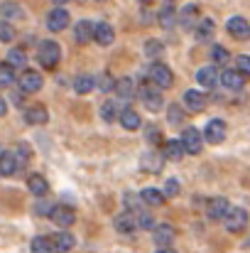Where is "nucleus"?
Instances as JSON below:
<instances>
[{
  "instance_id": "nucleus-1",
  "label": "nucleus",
  "mask_w": 250,
  "mask_h": 253,
  "mask_svg": "<svg viewBox=\"0 0 250 253\" xmlns=\"http://www.w3.org/2000/svg\"><path fill=\"white\" fill-rule=\"evenodd\" d=\"M62 59V47L54 42V40H44L39 42V49H37V62L44 67V69H54Z\"/></svg>"
},
{
  "instance_id": "nucleus-2",
  "label": "nucleus",
  "mask_w": 250,
  "mask_h": 253,
  "mask_svg": "<svg viewBox=\"0 0 250 253\" xmlns=\"http://www.w3.org/2000/svg\"><path fill=\"white\" fill-rule=\"evenodd\" d=\"M223 224L231 234H241L248 226V211L243 207H228V211L223 216Z\"/></svg>"
},
{
  "instance_id": "nucleus-3",
  "label": "nucleus",
  "mask_w": 250,
  "mask_h": 253,
  "mask_svg": "<svg viewBox=\"0 0 250 253\" xmlns=\"http://www.w3.org/2000/svg\"><path fill=\"white\" fill-rule=\"evenodd\" d=\"M181 148H184V153H189V155H199L201 153V148H204V138H201V133H199V128H184V133H181Z\"/></svg>"
},
{
  "instance_id": "nucleus-4",
  "label": "nucleus",
  "mask_w": 250,
  "mask_h": 253,
  "mask_svg": "<svg viewBox=\"0 0 250 253\" xmlns=\"http://www.w3.org/2000/svg\"><path fill=\"white\" fill-rule=\"evenodd\" d=\"M147 74H150V79L155 82V86L162 91V88H169V86L174 84V77H172V69L167 67V64H160V62H155L150 69H147Z\"/></svg>"
},
{
  "instance_id": "nucleus-5",
  "label": "nucleus",
  "mask_w": 250,
  "mask_h": 253,
  "mask_svg": "<svg viewBox=\"0 0 250 253\" xmlns=\"http://www.w3.org/2000/svg\"><path fill=\"white\" fill-rule=\"evenodd\" d=\"M201 138H206V143H211V145L223 143V140H226V123H223L221 118H211V121L206 123Z\"/></svg>"
},
{
  "instance_id": "nucleus-6",
  "label": "nucleus",
  "mask_w": 250,
  "mask_h": 253,
  "mask_svg": "<svg viewBox=\"0 0 250 253\" xmlns=\"http://www.w3.org/2000/svg\"><path fill=\"white\" fill-rule=\"evenodd\" d=\"M140 96H143V103H145L147 111H152V113L162 111V106H165V96H162L160 88H155V86H145V88H140Z\"/></svg>"
},
{
  "instance_id": "nucleus-7",
  "label": "nucleus",
  "mask_w": 250,
  "mask_h": 253,
  "mask_svg": "<svg viewBox=\"0 0 250 253\" xmlns=\"http://www.w3.org/2000/svg\"><path fill=\"white\" fill-rule=\"evenodd\" d=\"M49 219H52L57 226L67 229V226H71V224L76 221V214H74V209H71V207H67V204H54V207H52Z\"/></svg>"
},
{
  "instance_id": "nucleus-8",
  "label": "nucleus",
  "mask_w": 250,
  "mask_h": 253,
  "mask_svg": "<svg viewBox=\"0 0 250 253\" xmlns=\"http://www.w3.org/2000/svg\"><path fill=\"white\" fill-rule=\"evenodd\" d=\"M226 30H228V35L233 40H241V42L250 40V22L246 17H231L228 25H226Z\"/></svg>"
},
{
  "instance_id": "nucleus-9",
  "label": "nucleus",
  "mask_w": 250,
  "mask_h": 253,
  "mask_svg": "<svg viewBox=\"0 0 250 253\" xmlns=\"http://www.w3.org/2000/svg\"><path fill=\"white\" fill-rule=\"evenodd\" d=\"M49 244H52V251L67 253L76 246V239H74L69 231H57L54 236H49Z\"/></svg>"
},
{
  "instance_id": "nucleus-10",
  "label": "nucleus",
  "mask_w": 250,
  "mask_h": 253,
  "mask_svg": "<svg viewBox=\"0 0 250 253\" xmlns=\"http://www.w3.org/2000/svg\"><path fill=\"white\" fill-rule=\"evenodd\" d=\"M67 25H69V12H67L64 7H54V10H49V15H47V30L59 32V30H64Z\"/></svg>"
},
{
  "instance_id": "nucleus-11",
  "label": "nucleus",
  "mask_w": 250,
  "mask_h": 253,
  "mask_svg": "<svg viewBox=\"0 0 250 253\" xmlns=\"http://www.w3.org/2000/svg\"><path fill=\"white\" fill-rule=\"evenodd\" d=\"M42 77L37 74V72H32V69H25L22 74H20V88L25 91V93H35V91H39L42 88Z\"/></svg>"
},
{
  "instance_id": "nucleus-12",
  "label": "nucleus",
  "mask_w": 250,
  "mask_h": 253,
  "mask_svg": "<svg viewBox=\"0 0 250 253\" xmlns=\"http://www.w3.org/2000/svg\"><path fill=\"white\" fill-rule=\"evenodd\" d=\"M20 169H22V163L17 160L15 153H2V155H0V174H2V177H12V174H17Z\"/></svg>"
},
{
  "instance_id": "nucleus-13",
  "label": "nucleus",
  "mask_w": 250,
  "mask_h": 253,
  "mask_svg": "<svg viewBox=\"0 0 250 253\" xmlns=\"http://www.w3.org/2000/svg\"><path fill=\"white\" fill-rule=\"evenodd\" d=\"M25 121H27L30 126H44V123L49 121V113H47L44 106L35 103V106H27V108H25Z\"/></svg>"
},
{
  "instance_id": "nucleus-14",
  "label": "nucleus",
  "mask_w": 250,
  "mask_h": 253,
  "mask_svg": "<svg viewBox=\"0 0 250 253\" xmlns=\"http://www.w3.org/2000/svg\"><path fill=\"white\" fill-rule=\"evenodd\" d=\"M113 226H115V231H120V234H135L138 219H135L133 211H125V214H118V216L113 219Z\"/></svg>"
},
{
  "instance_id": "nucleus-15",
  "label": "nucleus",
  "mask_w": 250,
  "mask_h": 253,
  "mask_svg": "<svg viewBox=\"0 0 250 253\" xmlns=\"http://www.w3.org/2000/svg\"><path fill=\"white\" fill-rule=\"evenodd\" d=\"M228 199H223V197H214L211 202H209V207H206V214H209V219H214V221H223V216H226V211H228Z\"/></svg>"
},
{
  "instance_id": "nucleus-16",
  "label": "nucleus",
  "mask_w": 250,
  "mask_h": 253,
  "mask_svg": "<svg viewBox=\"0 0 250 253\" xmlns=\"http://www.w3.org/2000/svg\"><path fill=\"white\" fill-rule=\"evenodd\" d=\"M218 82L223 84V88H228V91H241L243 84H246V79H243L236 69H226V72L218 77Z\"/></svg>"
},
{
  "instance_id": "nucleus-17",
  "label": "nucleus",
  "mask_w": 250,
  "mask_h": 253,
  "mask_svg": "<svg viewBox=\"0 0 250 253\" xmlns=\"http://www.w3.org/2000/svg\"><path fill=\"white\" fill-rule=\"evenodd\" d=\"M93 40L98 44H110L115 40V30L108 25V22H96L93 25Z\"/></svg>"
},
{
  "instance_id": "nucleus-18",
  "label": "nucleus",
  "mask_w": 250,
  "mask_h": 253,
  "mask_svg": "<svg viewBox=\"0 0 250 253\" xmlns=\"http://www.w3.org/2000/svg\"><path fill=\"white\" fill-rule=\"evenodd\" d=\"M184 106L189 108V111H204L206 108V96L201 93V91H196V88H189L186 93H184Z\"/></svg>"
},
{
  "instance_id": "nucleus-19",
  "label": "nucleus",
  "mask_w": 250,
  "mask_h": 253,
  "mask_svg": "<svg viewBox=\"0 0 250 253\" xmlns=\"http://www.w3.org/2000/svg\"><path fill=\"white\" fill-rule=\"evenodd\" d=\"M152 236H155V244L160 249H169V244L174 241V229L169 224H160V226L152 229Z\"/></svg>"
},
{
  "instance_id": "nucleus-20",
  "label": "nucleus",
  "mask_w": 250,
  "mask_h": 253,
  "mask_svg": "<svg viewBox=\"0 0 250 253\" xmlns=\"http://www.w3.org/2000/svg\"><path fill=\"white\" fill-rule=\"evenodd\" d=\"M196 17H199V7L196 5H186V7H181V12H179V25L181 27H186V30H194L196 27Z\"/></svg>"
},
{
  "instance_id": "nucleus-21",
  "label": "nucleus",
  "mask_w": 250,
  "mask_h": 253,
  "mask_svg": "<svg viewBox=\"0 0 250 253\" xmlns=\"http://www.w3.org/2000/svg\"><path fill=\"white\" fill-rule=\"evenodd\" d=\"M74 40H76L79 44L91 42V40H93V22H88V20L76 22V27H74Z\"/></svg>"
},
{
  "instance_id": "nucleus-22",
  "label": "nucleus",
  "mask_w": 250,
  "mask_h": 253,
  "mask_svg": "<svg viewBox=\"0 0 250 253\" xmlns=\"http://www.w3.org/2000/svg\"><path fill=\"white\" fill-rule=\"evenodd\" d=\"M162 155L160 153H155V150H147L145 155H143V160H140V165L143 169H147V172H160L162 169Z\"/></svg>"
},
{
  "instance_id": "nucleus-23",
  "label": "nucleus",
  "mask_w": 250,
  "mask_h": 253,
  "mask_svg": "<svg viewBox=\"0 0 250 253\" xmlns=\"http://www.w3.org/2000/svg\"><path fill=\"white\" fill-rule=\"evenodd\" d=\"M196 82H199L201 86H206V88H214L216 82H218L216 67H201V69L196 72Z\"/></svg>"
},
{
  "instance_id": "nucleus-24",
  "label": "nucleus",
  "mask_w": 250,
  "mask_h": 253,
  "mask_svg": "<svg viewBox=\"0 0 250 253\" xmlns=\"http://www.w3.org/2000/svg\"><path fill=\"white\" fill-rule=\"evenodd\" d=\"M118 118H120V126L128 128V130L140 128V116L135 113V108H123V111L118 113Z\"/></svg>"
},
{
  "instance_id": "nucleus-25",
  "label": "nucleus",
  "mask_w": 250,
  "mask_h": 253,
  "mask_svg": "<svg viewBox=\"0 0 250 253\" xmlns=\"http://www.w3.org/2000/svg\"><path fill=\"white\" fill-rule=\"evenodd\" d=\"M27 189H30L35 197H44V194L49 192V184H47V179H44L42 174H32V177L27 179Z\"/></svg>"
},
{
  "instance_id": "nucleus-26",
  "label": "nucleus",
  "mask_w": 250,
  "mask_h": 253,
  "mask_svg": "<svg viewBox=\"0 0 250 253\" xmlns=\"http://www.w3.org/2000/svg\"><path fill=\"white\" fill-rule=\"evenodd\" d=\"M214 30H216L214 20H209V17H206V20H201V22L194 27V35H196V40H201V42H204V40H211V37H214Z\"/></svg>"
},
{
  "instance_id": "nucleus-27",
  "label": "nucleus",
  "mask_w": 250,
  "mask_h": 253,
  "mask_svg": "<svg viewBox=\"0 0 250 253\" xmlns=\"http://www.w3.org/2000/svg\"><path fill=\"white\" fill-rule=\"evenodd\" d=\"M115 93H118L120 98H133V96H135V82L128 79V77L118 79V82H115Z\"/></svg>"
},
{
  "instance_id": "nucleus-28",
  "label": "nucleus",
  "mask_w": 250,
  "mask_h": 253,
  "mask_svg": "<svg viewBox=\"0 0 250 253\" xmlns=\"http://www.w3.org/2000/svg\"><path fill=\"white\" fill-rule=\"evenodd\" d=\"M140 199H143L145 204H150V207H162V204H165V194H162L160 189H152V187H147V189L140 194Z\"/></svg>"
},
{
  "instance_id": "nucleus-29",
  "label": "nucleus",
  "mask_w": 250,
  "mask_h": 253,
  "mask_svg": "<svg viewBox=\"0 0 250 253\" xmlns=\"http://www.w3.org/2000/svg\"><path fill=\"white\" fill-rule=\"evenodd\" d=\"M184 155V148L179 140H165V150H162V158L167 160H179Z\"/></svg>"
},
{
  "instance_id": "nucleus-30",
  "label": "nucleus",
  "mask_w": 250,
  "mask_h": 253,
  "mask_svg": "<svg viewBox=\"0 0 250 253\" xmlns=\"http://www.w3.org/2000/svg\"><path fill=\"white\" fill-rule=\"evenodd\" d=\"M157 20H160V25H162V27H167V30H169V27H174V22H177V15H174V7H172L169 2H167L162 10H160Z\"/></svg>"
},
{
  "instance_id": "nucleus-31",
  "label": "nucleus",
  "mask_w": 250,
  "mask_h": 253,
  "mask_svg": "<svg viewBox=\"0 0 250 253\" xmlns=\"http://www.w3.org/2000/svg\"><path fill=\"white\" fill-rule=\"evenodd\" d=\"M0 15H2L5 20H10V17H22V7H20L17 2L7 0V2H2V5H0Z\"/></svg>"
},
{
  "instance_id": "nucleus-32",
  "label": "nucleus",
  "mask_w": 250,
  "mask_h": 253,
  "mask_svg": "<svg viewBox=\"0 0 250 253\" xmlns=\"http://www.w3.org/2000/svg\"><path fill=\"white\" fill-rule=\"evenodd\" d=\"M91 88H96L93 77H86V74H81V77H76V79H74V91H76V93H88Z\"/></svg>"
},
{
  "instance_id": "nucleus-33",
  "label": "nucleus",
  "mask_w": 250,
  "mask_h": 253,
  "mask_svg": "<svg viewBox=\"0 0 250 253\" xmlns=\"http://www.w3.org/2000/svg\"><path fill=\"white\" fill-rule=\"evenodd\" d=\"M30 251L32 253H54L52 251V244H49V236H37V239H32Z\"/></svg>"
},
{
  "instance_id": "nucleus-34",
  "label": "nucleus",
  "mask_w": 250,
  "mask_h": 253,
  "mask_svg": "<svg viewBox=\"0 0 250 253\" xmlns=\"http://www.w3.org/2000/svg\"><path fill=\"white\" fill-rule=\"evenodd\" d=\"M25 62H27V54H25L22 49H10V52H7V64H10L12 69H15V67H20V69H22V67H25Z\"/></svg>"
},
{
  "instance_id": "nucleus-35",
  "label": "nucleus",
  "mask_w": 250,
  "mask_h": 253,
  "mask_svg": "<svg viewBox=\"0 0 250 253\" xmlns=\"http://www.w3.org/2000/svg\"><path fill=\"white\" fill-rule=\"evenodd\" d=\"M162 52H165V47H162V42H160V40H147V42H145V54H147L150 59L162 57Z\"/></svg>"
},
{
  "instance_id": "nucleus-36",
  "label": "nucleus",
  "mask_w": 250,
  "mask_h": 253,
  "mask_svg": "<svg viewBox=\"0 0 250 253\" xmlns=\"http://www.w3.org/2000/svg\"><path fill=\"white\" fill-rule=\"evenodd\" d=\"M12 82H15V69L7 62H2L0 64V86H10Z\"/></svg>"
},
{
  "instance_id": "nucleus-37",
  "label": "nucleus",
  "mask_w": 250,
  "mask_h": 253,
  "mask_svg": "<svg viewBox=\"0 0 250 253\" xmlns=\"http://www.w3.org/2000/svg\"><path fill=\"white\" fill-rule=\"evenodd\" d=\"M228 57H231V54H228L226 47H221V44H214V47H211V59H214L216 64H226Z\"/></svg>"
},
{
  "instance_id": "nucleus-38",
  "label": "nucleus",
  "mask_w": 250,
  "mask_h": 253,
  "mask_svg": "<svg viewBox=\"0 0 250 253\" xmlns=\"http://www.w3.org/2000/svg\"><path fill=\"white\" fill-rule=\"evenodd\" d=\"M236 72H238L243 79H246V77L250 79V57L248 54H241V57L236 59Z\"/></svg>"
},
{
  "instance_id": "nucleus-39",
  "label": "nucleus",
  "mask_w": 250,
  "mask_h": 253,
  "mask_svg": "<svg viewBox=\"0 0 250 253\" xmlns=\"http://www.w3.org/2000/svg\"><path fill=\"white\" fill-rule=\"evenodd\" d=\"M115 108H118V106H115L113 101H106V103L101 106V116H103V121H115V116H118Z\"/></svg>"
},
{
  "instance_id": "nucleus-40",
  "label": "nucleus",
  "mask_w": 250,
  "mask_h": 253,
  "mask_svg": "<svg viewBox=\"0 0 250 253\" xmlns=\"http://www.w3.org/2000/svg\"><path fill=\"white\" fill-rule=\"evenodd\" d=\"M135 219H138V229H155V219L150 216V214H145V211H140V214H135Z\"/></svg>"
},
{
  "instance_id": "nucleus-41",
  "label": "nucleus",
  "mask_w": 250,
  "mask_h": 253,
  "mask_svg": "<svg viewBox=\"0 0 250 253\" xmlns=\"http://www.w3.org/2000/svg\"><path fill=\"white\" fill-rule=\"evenodd\" d=\"M93 82H96V86H101V91H113L115 88V79H110V74H101Z\"/></svg>"
},
{
  "instance_id": "nucleus-42",
  "label": "nucleus",
  "mask_w": 250,
  "mask_h": 253,
  "mask_svg": "<svg viewBox=\"0 0 250 253\" xmlns=\"http://www.w3.org/2000/svg\"><path fill=\"white\" fill-rule=\"evenodd\" d=\"M15 37V30L10 22H0V42H12Z\"/></svg>"
},
{
  "instance_id": "nucleus-43",
  "label": "nucleus",
  "mask_w": 250,
  "mask_h": 253,
  "mask_svg": "<svg viewBox=\"0 0 250 253\" xmlns=\"http://www.w3.org/2000/svg\"><path fill=\"white\" fill-rule=\"evenodd\" d=\"M167 118H169V123L179 126V123L184 121V113H181V108H179V106H169V113H167Z\"/></svg>"
},
{
  "instance_id": "nucleus-44",
  "label": "nucleus",
  "mask_w": 250,
  "mask_h": 253,
  "mask_svg": "<svg viewBox=\"0 0 250 253\" xmlns=\"http://www.w3.org/2000/svg\"><path fill=\"white\" fill-rule=\"evenodd\" d=\"M145 128H147V130H145V138H147V143H155V145H157V143L162 140V133L157 130V126H145Z\"/></svg>"
},
{
  "instance_id": "nucleus-45",
  "label": "nucleus",
  "mask_w": 250,
  "mask_h": 253,
  "mask_svg": "<svg viewBox=\"0 0 250 253\" xmlns=\"http://www.w3.org/2000/svg\"><path fill=\"white\" fill-rule=\"evenodd\" d=\"M162 194H165V197H177V194H179V182H177L174 177L165 182V192H162Z\"/></svg>"
},
{
  "instance_id": "nucleus-46",
  "label": "nucleus",
  "mask_w": 250,
  "mask_h": 253,
  "mask_svg": "<svg viewBox=\"0 0 250 253\" xmlns=\"http://www.w3.org/2000/svg\"><path fill=\"white\" fill-rule=\"evenodd\" d=\"M52 207H54V204H49V202H37V204H35V214L49 216V214H52Z\"/></svg>"
},
{
  "instance_id": "nucleus-47",
  "label": "nucleus",
  "mask_w": 250,
  "mask_h": 253,
  "mask_svg": "<svg viewBox=\"0 0 250 253\" xmlns=\"http://www.w3.org/2000/svg\"><path fill=\"white\" fill-rule=\"evenodd\" d=\"M7 113V103H5V98L0 96V116H5Z\"/></svg>"
},
{
  "instance_id": "nucleus-48",
  "label": "nucleus",
  "mask_w": 250,
  "mask_h": 253,
  "mask_svg": "<svg viewBox=\"0 0 250 253\" xmlns=\"http://www.w3.org/2000/svg\"><path fill=\"white\" fill-rule=\"evenodd\" d=\"M155 253H177V251H174V249H157Z\"/></svg>"
},
{
  "instance_id": "nucleus-49",
  "label": "nucleus",
  "mask_w": 250,
  "mask_h": 253,
  "mask_svg": "<svg viewBox=\"0 0 250 253\" xmlns=\"http://www.w3.org/2000/svg\"><path fill=\"white\" fill-rule=\"evenodd\" d=\"M52 2H54V7H62V5L67 2V0H52Z\"/></svg>"
},
{
  "instance_id": "nucleus-50",
  "label": "nucleus",
  "mask_w": 250,
  "mask_h": 253,
  "mask_svg": "<svg viewBox=\"0 0 250 253\" xmlns=\"http://www.w3.org/2000/svg\"><path fill=\"white\" fill-rule=\"evenodd\" d=\"M140 2H145V5H147V2H152V0H140Z\"/></svg>"
},
{
  "instance_id": "nucleus-51",
  "label": "nucleus",
  "mask_w": 250,
  "mask_h": 253,
  "mask_svg": "<svg viewBox=\"0 0 250 253\" xmlns=\"http://www.w3.org/2000/svg\"><path fill=\"white\" fill-rule=\"evenodd\" d=\"M96 2H103V0H96Z\"/></svg>"
},
{
  "instance_id": "nucleus-52",
  "label": "nucleus",
  "mask_w": 250,
  "mask_h": 253,
  "mask_svg": "<svg viewBox=\"0 0 250 253\" xmlns=\"http://www.w3.org/2000/svg\"><path fill=\"white\" fill-rule=\"evenodd\" d=\"M0 155H2V148H0Z\"/></svg>"
}]
</instances>
